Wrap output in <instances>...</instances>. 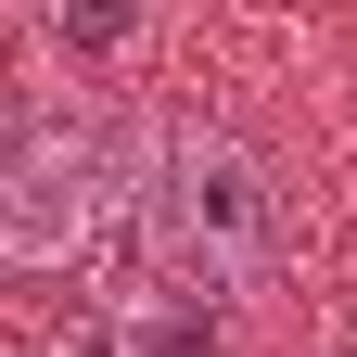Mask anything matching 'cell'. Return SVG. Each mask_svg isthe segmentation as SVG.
Instances as JSON below:
<instances>
[{"label": "cell", "mask_w": 357, "mask_h": 357, "mask_svg": "<svg viewBox=\"0 0 357 357\" xmlns=\"http://www.w3.org/2000/svg\"><path fill=\"white\" fill-rule=\"evenodd\" d=\"M128 243H141V268L166 294L243 306V294L294 281V192H281L255 128L166 102V115L128 128Z\"/></svg>", "instance_id": "cell-1"}, {"label": "cell", "mask_w": 357, "mask_h": 357, "mask_svg": "<svg viewBox=\"0 0 357 357\" xmlns=\"http://www.w3.org/2000/svg\"><path fill=\"white\" fill-rule=\"evenodd\" d=\"M102 230H128V141L89 102H26L0 153V255L26 281H64Z\"/></svg>", "instance_id": "cell-2"}, {"label": "cell", "mask_w": 357, "mask_h": 357, "mask_svg": "<svg viewBox=\"0 0 357 357\" xmlns=\"http://www.w3.org/2000/svg\"><path fill=\"white\" fill-rule=\"evenodd\" d=\"M52 357H230V344L204 332L192 294H128V306H77L52 332Z\"/></svg>", "instance_id": "cell-3"}, {"label": "cell", "mask_w": 357, "mask_h": 357, "mask_svg": "<svg viewBox=\"0 0 357 357\" xmlns=\"http://www.w3.org/2000/svg\"><path fill=\"white\" fill-rule=\"evenodd\" d=\"M128 26H141V0H64V52H77V64H115Z\"/></svg>", "instance_id": "cell-4"}]
</instances>
